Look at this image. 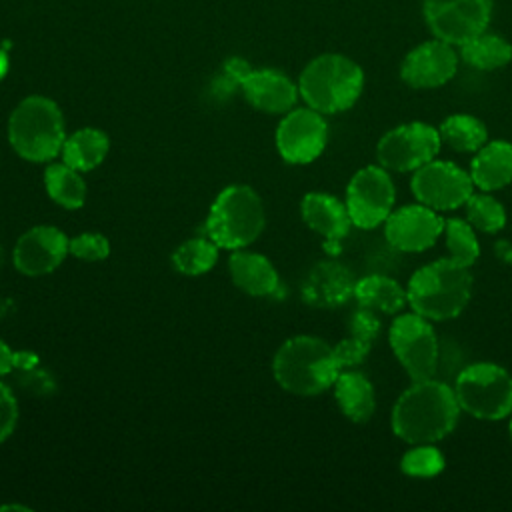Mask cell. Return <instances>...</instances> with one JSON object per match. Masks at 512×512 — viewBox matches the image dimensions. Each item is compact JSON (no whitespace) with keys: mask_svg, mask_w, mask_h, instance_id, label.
<instances>
[{"mask_svg":"<svg viewBox=\"0 0 512 512\" xmlns=\"http://www.w3.org/2000/svg\"><path fill=\"white\" fill-rule=\"evenodd\" d=\"M396 188L392 176L384 166L360 168L346 186V208L352 226L360 230H372L386 222L394 210Z\"/></svg>","mask_w":512,"mask_h":512,"instance_id":"obj_11","label":"cell"},{"mask_svg":"<svg viewBox=\"0 0 512 512\" xmlns=\"http://www.w3.org/2000/svg\"><path fill=\"white\" fill-rule=\"evenodd\" d=\"M464 212L466 220L484 234H496L506 224V210L490 192H472V196L464 202Z\"/></svg>","mask_w":512,"mask_h":512,"instance_id":"obj_30","label":"cell"},{"mask_svg":"<svg viewBox=\"0 0 512 512\" xmlns=\"http://www.w3.org/2000/svg\"><path fill=\"white\" fill-rule=\"evenodd\" d=\"M68 254L86 262L106 260L110 254V242L104 234L84 232L68 240Z\"/></svg>","mask_w":512,"mask_h":512,"instance_id":"obj_32","label":"cell"},{"mask_svg":"<svg viewBox=\"0 0 512 512\" xmlns=\"http://www.w3.org/2000/svg\"><path fill=\"white\" fill-rule=\"evenodd\" d=\"M266 214L260 196L246 184L226 186L210 206L206 236L224 250L250 246L264 230Z\"/></svg>","mask_w":512,"mask_h":512,"instance_id":"obj_6","label":"cell"},{"mask_svg":"<svg viewBox=\"0 0 512 512\" xmlns=\"http://www.w3.org/2000/svg\"><path fill=\"white\" fill-rule=\"evenodd\" d=\"M244 98L262 112L286 114L294 108L300 92L298 86L282 72L272 68L250 70L240 84Z\"/></svg>","mask_w":512,"mask_h":512,"instance_id":"obj_19","label":"cell"},{"mask_svg":"<svg viewBox=\"0 0 512 512\" xmlns=\"http://www.w3.org/2000/svg\"><path fill=\"white\" fill-rule=\"evenodd\" d=\"M380 330H382V322L378 318V312H374L370 308H362V306H358L352 312L350 322H348V334L374 344L380 336Z\"/></svg>","mask_w":512,"mask_h":512,"instance_id":"obj_34","label":"cell"},{"mask_svg":"<svg viewBox=\"0 0 512 512\" xmlns=\"http://www.w3.org/2000/svg\"><path fill=\"white\" fill-rule=\"evenodd\" d=\"M494 252H496V256H498L500 260L512 262V244H510V242H506V240L496 242V244H494Z\"/></svg>","mask_w":512,"mask_h":512,"instance_id":"obj_37","label":"cell"},{"mask_svg":"<svg viewBox=\"0 0 512 512\" xmlns=\"http://www.w3.org/2000/svg\"><path fill=\"white\" fill-rule=\"evenodd\" d=\"M452 388L460 410L472 418L492 422L512 414V376L494 362L468 364Z\"/></svg>","mask_w":512,"mask_h":512,"instance_id":"obj_7","label":"cell"},{"mask_svg":"<svg viewBox=\"0 0 512 512\" xmlns=\"http://www.w3.org/2000/svg\"><path fill=\"white\" fill-rule=\"evenodd\" d=\"M442 142L456 152H478L488 142L486 124L472 114H452L438 126Z\"/></svg>","mask_w":512,"mask_h":512,"instance_id":"obj_27","label":"cell"},{"mask_svg":"<svg viewBox=\"0 0 512 512\" xmlns=\"http://www.w3.org/2000/svg\"><path fill=\"white\" fill-rule=\"evenodd\" d=\"M218 260V246L206 236L190 238L180 244L172 254V264L180 274L186 276H200L214 268Z\"/></svg>","mask_w":512,"mask_h":512,"instance_id":"obj_29","label":"cell"},{"mask_svg":"<svg viewBox=\"0 0 512 512\" xmlns=\"http://www.w3.org/2000/svg\"><path fill=\"white\" fill-rule=\"evenodd\" d=\"M0 510H28L24 504H4L0 506Z\"/></svg>","mask_w":512,"mask_h":512,"instance_id":"obj_39","label":"cell"},{"mask_svg":"<svg viewBox=\"0 0 512 512\" xmlns=\"http://www.w3.org/2000/svg\"><path fill=\"white\" fill-rule=\"evenodd\" d=\"M356 280L338 260H322L310 268L302 282V300L314 308H338L354 298Z\"/></svg>","mask_w":512,"mask_h":512,"instance_id":"obj_17","label":"cell"},{"mask_svg":"<svg viewBox=\"0 0 512 512\" xmlns=\"http://www.w3.org/2000/svg\"><path fill=\"white\" fill-rule=\"evenodd\" d=\"M508 428H510V438H512V414H510V424H508Z\"/></svg>","mask_w":512,"mask_h":512,"instance_id":"obj_40","label":"cell"},{"mask_svg":"<svg viewBox=\"0 0 512 512\" xmlns=\"http://www.w3.org/2000/svg\"><path fill=\"white\" fill-rule=\"evenodd\" d=\"M390 348L412 382L434 378L440 362V344L432 320L416 314H398L388 328Z\"/></svg>","mask_w":512,"mask_h":512,"instance_id":"obj_8","label":"cell"},{"mask_svg":"<svg viewBox=\"0 0 512 512\" xmlns=\"http://www.w3.org/2000/svg\"><path fill=\"white\" fill-rule=\"evenodd\" d=\"M370 350H372L370 342H366L358 336H352V334H348V338H344L336 346H332L334 358L342 370L360 366L366 360V356L370 354Z\"/></svg>","mask_w":512,"mask_h":512,"instance_id":"obj_33","label":"cell"},{"mask_svg":"<svg viewBox=\"0 0 512 512\" xmlns=\"http://www.w3.org/2000/svg\"><path fill=\"white\" fill-rule=\"evenodd\" d=\"M448 248V258L460 266L470 268L480 256V242L476 228L464 218H446L442 232Z\"/></svg>","mask_w":512,"mask_h":512,"instance_id":"obj_28","label":"cell"},{"mask_svg":"<svg viewBox=\"0 0 512 512\" xmlns=\"http://www.w3.org/2000/svg\"><path fill=\"white\" fill-rule=\"evenodd\" d=\"M410 190L416 202L436 212H448L464 206L474 192V182L470 172L458 164L434 158L412 172Z\"/></svg>","mask_w":512,"mask_h":512,"instance_id":"obj_12","label":"cell"},{"mask_svg":"<svg viewBox=\"0 0 512 512\" xmlns=\"http://www.w3.org/2000/svg\"><path fill=\"white\" fill-rule=\"evenodd\" d=\"M354 300L378 314H398L408 306L406 288L386 274H368L356 280Z\"/></svg>","mask_w":512,"mask_h":512,"instance_id":"obj_23","label":"cell"},{"mask_svg":"<svg viewBox=\"0 0 512 512\" xmlns=\"http://www.w3.org/2000/svg\"><path fill=\"white\" fill-rule=\"evenodd\" d=\"M440 212L416 202L394 208L384 222V238L398 252H424L444 232Z\"/></svg>","mask_w":512,"mask_h":512,"instance_id":"obj_14","label":"cell"},{"mask_svg":"<svg viewBox=\"0 0 512 512\" xmlns=\"http://www.w3.org/2000/svg\"><path fill=\"white\" fill-rule=\"evenodd\" d=\"M300 214L304 224L324 238V248L330 254L338 252L352 228L346 204L326 192H308L300 202Z\"/></svg>","mask_w":512,"mask_h":512,"instance_id":"obj_18","label":"cell"},{"mask_svg":"<svg viewBox=\"0 0 512 512\" xmlns=\"http://www.w3.org/2000/svg\"><path fill=\"white\" fill-rule=\"evenodd\" d=\"M470 296V270L450 258H438L420 266L406 286V298L412 312L432 322L456 318L468 306Z\"/></svg>","mask_w":512,"mask_h":512,"instance_id":"obj_2","label":"cell"},{"mask_svg":"<svg viewBox=\"0 0 512 512\" xmlns=\"http://www.w3.org/2000/svg\"><path fill=\"white\" fill-rule=\"evenodd\" d=\"M460 404L454 388L426 378L408 386L394 402L390 426L394 436L408 444H436L458 424Z\"/></svg>","mask_w":512,"mask_h":512,"instance_id":"obj_1","label":"cell"},{"mask_svg":"<svg viewBox=\"0 0 512 512\" xmlns=\"http://www.w3.org/2000/svg\"><path fill=\"white\" fill-rule=\"evenodd\" d=\"M14 364H16V354H14L12 348L0 338V376L8 374Z\"/></svg>","mask_w":512,"mask_h":512,"instance_id":"obj_36","label":"cell"},{"mask_svg":"<svg viewBox=\"0 0 512 512\" xmlns=\"http://www.w3.org/2000/svg\"><path fill=\"white\" fill-rule=\"evenodd\" d=\"M456 46L432 38L414 46L400 64V78L410 88L428 90L450 82L458 70Z\"/></svg>","mask_w":512,"mask_h":512,"instance_id":"obj_15","label":"cell"},{"mask_svg":"<svg viewBox=\"0 0 512 512\" xmlns=\"http://www.w3.org/2000/svg\"><path fill=\"white\" fill-rule=\"evenodd\" d=\"M334 398L340 412L352 422H368L376 410V392L368 376L346 368L334 382Z\"/></svg>","mask_w":512,"mask_h":512,"instance_id":"obj_22","label":"cell"},{"mask_svg":"<svg viewBox=\"0 0 512 512\" xmlns=\"http://www.w3.org/2000/svg\"><path fill=\"white\" fill-rule=\"evenodd\" d=\"M228 270L232 282L250 296H270L278 288V272L264 254L244 248L232 250Z\"/></svg>","mask_w":512,"mask_h":512,"instance_id":"obj_20","label":"cell"},{"mask_svg":"<svg viewBox=\"0 0 512 512\" xmlns=\"http://www.w3.org/2000/svg\"><path fill=\"white\" fill-rule=\"evenodd\" d=\"M442 138L436 126L406 122L388 130L376 146L378 164L388 172H414L440 152Z\"/></svg>","mask_w":512,"mask_h":512,"instance_id":"obj_10","label":"cell"},{"mask_svg":"<svg viewBox=\"0 0 512 512\" xmlns=\"http://www.w3.org/2000/svg\"><path fill=\"white\" fill-rule=\"evenodd\" d=\"M470 178L474 188L494 192L512 182V144L506 140H490L470 162Z\"/></svg>","mask_w":512,"mask_h":512,"instance_id":"obj_21","label":"cell"},{"mask_svg":"<svg viewBox=\"0 0 512 512\" xmlns=\"http://www.w3.org/2000/svg\"><path fill=\"white\" fill-rule=\"evenodd\" d=\"M44 186L48 196L62 208L76 210L86 202V182L78 170L66 162H52L44 172Z\"/></svg>","mask_w":512,"mask_h":512,"instance_id":"obj_26","label":"cell"},{"mask_svg":"<svg viewBox=\"0 0 512 512\" xmlns=\"http://www.w3.org/2000/svg\"><path fill=\"white\" fill-rule=\"evenodd\" d=\"M68 236L56 226L40 224L26 230L14 246L12 260L24 276H44L54 272L68 256Z\"/></svg>","mask_w":512,"mask_h":512,"instance_id":"obj_16","label":"cell"},{"mask_svg":"<svg viewBox=\"0 0 512 512\" xmlns=\"http://www.w3.org/2000/svg\"><path fill=\"white\" fill-rule=\"evenodd\" d=\"M6 70H8V56L0 50V78L6 74Z\"/></svg>","mask_w":512,"mask_h":512,"instance_id":"obj_38","label":"cell"},{"mask_svg":"<svg viewBox=\"0 0 512 512\" xmlns=\"http://www.w3.org/2000/svg\"><path fill=\"white\" fill-rule=\"evenodd\" d=\"M18 402L12 390L0 380V442H4L16 428Z\"/></svg>","mask_w":512,"mask_h":512,"instance_id":"obj_35","label":"cell"},{"mask_svg":"<svg viewBox=\"0 0 512 512\" xmlns=\"http://www.w3.org/2000/svg\"><path fill=\"white\" fill-rule=\"evenodd\" d=\"M492 8L494 0H422V16L432 36L456 48L488 28Z\"/></svg>","mask_w":512,"mask_h":512,"instance_id":"obj_9","label":"cell"},{"mask_svg":"<svg viewBox=\"0 0 512 512\" xmlns=\"http://www.w3.org/2000/svg\"><path fill=\"white\" fill-rule=\"evenodd\" d=\"M324 114L306 106L288 110L276 128V150L288 164H310L326 148Z\"/></svg>","mask_w":512,"mask_h":512,"instance_id":"obj_13","label":"cell"},{"mask_svg":"<svg viewBox=\"0 0 512 512\" xmlns=\"http://www.w3.org/2000/svg\"><path fill=\"white\" fill-rule=\"evenodd\" d=\"M342 368L332 346L310 334L288 338L274 354L272 374L280 388L296 396H316L332 388Z\"/></svg>","mask_w":512,"mask_h":512,"instance_id":"obj_3","label":"cell"},{"mask_svg":"<svg viewBox=\"0 0 512 512\" xmlns=\"http://www.w3.org/2000/svg\"><path fill=\"white\" fill-rule=\"evenodd\" d=\"M110 140L98 128H80L66 136L62 144V162L78 172H88L100 166L108 154Z\"/></svg>","mask_w":512,"mask_h":512,"instance_id":"obj_24","label":"cell"},{"mask_svg":"<svg viewBox=\"0 0 512 512\" xmlns=\"http://www.w3.org/2000/svg\"><path fill=\"white\" fill-rule=\"evenodd\" d=\"M458 50L460 60H464L468 66L476 70L486 72L504 68L512 60V44L506 38L490 34L486 30L458 46Z\"/></svg>","mask_w":512,"mask_h":512,"instance_id":"obj_25","label":"cell"},{"mask_svg":"<svg viewBox=\"0 0 512 512\" xmlns=\"http://www.w3.org/2000/svg\"><path fill=\"white\" fill-rule=\"evenodd\" d=\"M444 454L434 444H412L400 460V470L412 478H432L444 470Z\"/></svg>","mask_w":512,"mask_h":512,"instance_id":"obj_31","label":"cell"},{"mask_svg":"<svg viewBox=\"0 0 512 512\" xmlns=\"http://www.w3.org/2000/svg\"><path fill=\"white\" fill-rule=\"evenodd\" d=\"M362 90L364 70L344 54L316 56L298 78L302 100L320 114H338L352 108Z\"/></svg>","mask_w":512,"mask_h":512,"instance_id":"obj_4","label":"cell"},{"mask_svg":"<svg viewBox=\"0 0 512 512\" xmlns=\"http://www.w3.org/2000/svg\"><path fill=\"white\" fill-rule=\"evenodd\" d=\"M66 140L58 104L46 96L24 98L8 118V142L28 162H50Z\"/></svg>","mask_w":512,"mask_h":512,"instance_id":"obj_5","label":"cell"}]
</instances>
